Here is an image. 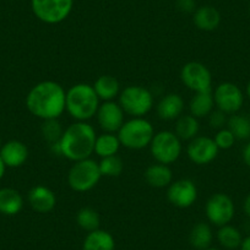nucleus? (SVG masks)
<instances>
[{
	"mask_svg": "<svg viewBox=\"0 0 250 250\" xmlns=\"http://www.w3.org/2000/svg\"><path fill=\"white\" fill-rule=\"evenodd\" d=\"M180 139L172 131L163 130L155 134L150 144L151 153L157 163L170 165L179 158L182 153V143Z\"/></svg>",
	"mask_w": 250,
	"mask_h": 250,
	"instance_id": "6e6552de",
	"label": "nucleus"
},
{
	"mask_svg": "<svg viewBox=\"0 0 250 250\" xmlns=\"http://www.w3.org/2000/svg\"><path fill=\"white\" fill-rule=\"evenodd\" d=\"M100 98L93 86L88 83H78L66 92V107L69 114L79 122H86L97 113Z\"/></svg>",
	"mask_w": 250,
	"mask_h": 250,
	"instance_id": "7ed1b4c3",
	"label": "nucleus"
},
{
	"mask_svg": "<svg viewBox=\"0 0 250 250\" xmlns=\"http://www.w3.org/2000/svg\"><path fill=\"white\" fill-rule=\"evenodd\" d=\"M155 136L153 126L144 118H133L124 122L118 131L120 144L130 150H141L148 146Z\"/></svg>",
	"mask_w": 250,
	"mask_h": 250,
	"instance_id": "20e7f679",
	"label": "nucleus"
},
{
	"mask_svg": "<svg viewBox=\"0 0 250 250\" xmlns=\"http://www.w3.org/2000/svg\"><path fill=\"white\" fill-rule=\"evenodd\" d=\"M101 177L102 174L98 163L91 158H86L74 163L69 170L68 183L74 191L85 193L98 184Z\"/></svg>",
	"mask_w": 250,
	"mask_h": 250,
	"instance_id": "39448f33",
	"label": "nucleus"
},
{
	"mask_svg": "<svg viewBox=\"0 0 250 250\" xmlns=\"http://www.w3.org/2000/svg\"><path fill=\"white\" fill-rule=\"evenodd\" d=\"M220 148L216 145L215 140L208 136H196L190 140L188 145V157L195 165L203 166L212 162L218 155Z\"/></svg>",
	"mask_w": 250,
	"mask_h": 250,
	"instance_id": "f8f14e48",
	"label": "nucleus"
},
{
	"mask_svg": "<svg viewBox=\"0 0 250 250\" xmlns=\"http://www.w3.org/2000/svg\"><path fill=\"white\" fill-rule=\"evenodd\" d=\"M217 239L226 249H237L242 244V234L235 227L226 225L220 227L217 232Z\"/></svg>",
	"mask_w": 250,
	"mask_h": 250,
	"instance_id": "cd10ccee",
	"label": "nucleus"
},
{
	"mask_svg": "<svg viewBox=\"0 0 250 250\" xmlns=\"http://www.w3.org/2000/svg\"><path fill=\"white\" fill-rule=\"evenodd\" d=\"M215 101H213L212 90L196 92L195 96L191 98L189 109L190 114L195 118H203L210 114L213 110Z\"/></svg>",
	"mask_w": 250,
	"mask_h": 250,
	"instance_id": "4be33fe9",
	"label": "nucleus"
},
{
	"mask_svg": "<svg viewBox=\"0 0 250 250\" xmlns=\"http://www.w3.org/2000/svg\"><path fill=\"white\" fill-rule=\"evenodd\" d=\"M226 122H227V119H226V113H223L222 110H212L208 114V123H210L211 128L221 129L226 124Z\"/></svg>",
	"mask_w": 250,
	"mask_h": 250,
	"instance_id": "473e14b6",
	"label": "nucleus"
},
{
	"mask_svg": "<svg viewBox=\"0 0 250 250\" xmlns=\"http://www.w3.org/2000/svg\"><path fill=\"white\" fill-rule=\"evenodd\" d=\"M247 95H248V97L250 98V83H248V86H247Z\"/></svg>",
	"mask_w": 250,
	"mask_h": 250,
	"instance_id": "58836bf2",
	"label": "nucleus"
},
{
	"mask_svg": "<svg viewBox=\"0 0 250 250\" xmlns=\"http://www.w3.org/2000/svg\"><path fill=\"white\" fill-rule=\"evenodd\" d=\"M184 110V100L177 93L165 96L157 104V114L163 120H174Z\"/></svg>",
	"mask_w": 250,
	"mask_h": 250,
	"instance_id": "f3484780",
	"label": "nucleus"
},
{
	"mask_svg": "<svg viewBox=\"0 0 250 250\" xmlns=\"http://www.w3.org/2000/svg\"><path fill=\"white\" fill-rule=\"evenodd\" d=\"M96 115H97L98 124L105 133L114 134L115 131H119L122 125L124 124V110L120 104L113 101L100 104Z\"/></svg>",
	"mask_w": 250,
	"mask_h": 250,
	"instance_id": "4468645a",
	"label": "nucleus"
},
{
	"mask_svg": "<svg viewBox=\"0 0 250 250\" xmlns=\"http://www.w3.org/2000/svg\"><path fill=\"white\" fill-rule=\"evenodd\" d=\"M205 212L206 217L212 225L222 227L232 221L234 216V204L226 194H213L206 203Z\"/></svg>",
	"mask_w": 250,
	"mask_h": 250,
	"instance_id": "1a4fd4ad",
	"label": "nucleus"
},
{
	"mask_svg": "<svg viewBox=\"0 0 250 250\" xmlns=\"http://www.w3.org/2000/svg\"><path fill=\"white\" fill-rule=\"evenodd\" d=\"M167 198L168 201L177 208H190L198 199V189L193 180L179 179L169 184Z\"/></svg>",
	"mask_w": 250,
	"mask_h": 250,
	"instance_id": "ddd939ff",
	"label": "nucleus"
},
{
	"mask_svg": "<svg viewBox=\"0 0 250 250\" xmlns=\"http://www.w3.org/2000/svg\"><path fill=\"white\" fill-rule=\"evenodd\" d=\"M180 79L189 90L194 91L195 93L211 90L212 76H211L210 70L203 62H187L180 71Z\"/></svg>",
	"mask_w": 250,
	"mask_h": 250,
	"instance_id": "9d476101",
	"label": "nucleus"
},
{
	"mask_svg": "<svg viewBox=\"0 0 250 250\" xmlns=\"http://www.w3.org/2000/svg\"><path fill=\"white\" fill-rule=\"evenodd\" d=\"M76 223L79 227L90 233L100 228L101 218L97 211L92 208H83L76 213Z\"/></svg>",
	"mask_w": 250,
	"mask_h": 250,
	"instance_id": "bb28decb",
	"label": "nucleus"
},
{
	"mask_svg": "<svg viewBox=\"0 0 250 250\" xmlns=\"http://www.w3.org/2000/svg\"><path fill=\"white\" fill-rule=\"evenodd\" d=\"M244 211L245 213L250 217V194L247 196V199H245L244 201Z\"/></svg>",
	"mask_w": 250,
	"mask_h": 250,
	"instance_id": "e433bc0d",
	"label": "nucleus"
},
{
	"mask_svg": "<svg viewBox=\"0 0 250 250\" xmlns=\"http://www.w3.org/2000/svg\"><path fill=\"white\" fill-rule=\"evenodd\" d=\"M96 131L86 122H76L69 125L59 141L60 155L68 160L81 161L90 158L95 152Z\"/></svg>",
	"mask_w": 250,
	"mask_h": 250,
	"instance_id": "f03ea898",
	"label": "nucleus"
},
{
	"mask_svg": "<svg viewBox=\"0 0 250 250\" xmlns=\"http://www.w3.org/2000/svg\"><path fill=\"white\" fill-rule=\"evenodd\" d=\"M213 101L220 110L226 114H234L242 108L244 97L237 85L232 83H223L216 87Z\"/></svg>",
	"mask_w": 250,
	"mask_h": 250,
	"instance_id": "9b49d317",
	"label": "nucleus"
},
{
	"mask_svg": "<svg viewBox=\"0 0 250 250\" xmlns=\"http://www.w3.org/2000/svg\"><path fill=\"white\" fill-rule=\"evenodd\" d=\"M120 145L122 144L118 136H115L113 133H104L96 139L95 153L102 158L114 156L119 151Z\"/></svg>",
	"mask_w": 250,
	"mask_h": 250,
	"instance_id": "393cba45",
	"label": "nucleus"
},
{
	"mask_svg": "<svg viewBox=\"0 0 250 250\" xmlns=\"http://www.w3.org/2000/svg\"><path fill=\"white\" fill-rule=\"evenodd\" d=\"M1 146L3 145H1V139H0V147H1Z\"/></svg>",
	"mask_w": 250,
	"mask_h": 250,
	"instance_id": "a19ab883",
	"label": "nucleus"
},
{
	"mask_svg": "<svg viewBox=\"0 0 250 250\" xmlns=\"http://www.w3.org/2000/svg\"><path fill=\"white\" fill-rule=\"evenodd\" d=\"M115 240L109 232L96 229L86 235L83 244V250H114Z\"/></svg>",
	"mask_w": 250,
	"mask_h": 250,
	"instance_id": "aec40b11",
	"label": "nucleus"
},
{
	"mask_svg": "<svg viewBox=\"0 0 250 250\" xmlns=\"http://www.w3.org/2000/svg\"><path fill=\"white\" fill-rule=\"evenodd\" d=\"M240 249L242 250H250V235L247 237L245 239L242 240V244H240Z\"/></svg>",
	"mask_w": 250,
	"mask_h": 250,
	"instance_id": "c9c22d12",
	"label": "nucleus"
},
{
	"mask_svg": "<svg viewBox=\"0 0 250 250\" xmlns=\"http://www.w3.org/2000/svg\"><path fill=\"white\" fill-rule=\"evenodd\" d=\"M212 239V229H211V227L208 223L204 222H200L194 226L190 234H189V242L198 250H204L210 248Z\"/></svg>",
	"mask_w": 250,
	"mask_h": 250,
	"instance_id": "b1692460",
	"label": "nucleus"
},
{
	"mask_svg": "<svg viewBox=\"0 0 250 250\" xmlns=\"http://www.w3.org/2000/svg\"><path fill=\"white\" fill-rule=\"evenodd\" d=\"M5 169H6L5 163L3 162V160H1V157H0V179L4 177V174H5Z\"/></svg>",
	"mask_w": 250,
	"mask_h": 250,
	"instance_id": "4c0bfd02",
	"label": "nucleus"
},
{
	"mask_svg": "<svg viewBox=\"0 0 250 250\" xmlns=\"http://www.w3.org/2000/svg\"><path fill=\"white\" fill-rule=\"evenodd\" d=\"M119 104L126 114L143 118L152 109L153 96L143 86H128L120 93Z\"/></svg>",
	"mask_w": 250,
	"mask_h": 250,
	"instance_id": "423d86ee",
	"label": "nucleus"
},
{
	"mask_svg": "<svg viewBox=\"0 0 250 250\" xmlns=\"http://www.w3.org/2000/svg\"><path fill=\"white\" fill-rule=\"evenodd\" d=\"M249 120H250V117H249Z\"/></svg>",
	"mask_w": 250,
	"mask_h": 250,
	"instance_id": "79ce46f5",
	"label": "nucleus"
},
{
	"mask_svg": "<svg viewBox=\"0 0 250 250\" xmlns=\"http://www.w3.org/2000/svg\"><path fill=\"white\" fill-rule=\"evenodd\" d=\"M74 0H31L36 18L48 25L62 22L73 10Z\"/></svg>",
	"mask_w": 250,
	"mask_h": 250,
	"instance_id": "0eeeda50",
	"label": "nucleus"
},
{
	"mask_svg": "<svg viewBox=\"0 0 250 250\" xmlns=\"http://www.w3.org/2000/svg\"><path fill=\"white\" fill-rule=\"evenodd\" d=\"M31 114L43 120L58 119L66 107V92L55 81H42L31 88L26 97Z\"/></svg>",
	"mask_w": 250,
	"mask_h": 250,
	"instance_id": "f257e3e1",
	"label": "nucleus"
},
{
	"mask_svg": "<svg viewBox=\"0 0 250 250\" xmlns=\"http://www.w3.org/2000/svg\"><path fill=\"white\" fill-rule=\"evenodd\" d=\"M93 88H95L96 93H97L98 98L104 102L108 101H113L119 93V81L112 75H102L95 81L93 83Z\"/></svg>",
	"mask_w": 250,
	"mask_h": 250,
	"instance_id": "5701e85b",
	"label": "nucleus"
},
{
	"mask_svg": "<svg viewBox=\"0 0 250 250\" xmlns=\"http://www.w3.org/2000/svg\"><path fill=\"white\" fill-rule=\"evenodd\" d=\"M228 130L234 135L235 139H244L250 138V120L249 118L244 115H232L227 120Z\"/></svg>",
	"mask_w": 250,
	"mask_h": 250,
	"instance_id": "c85d7f7f",
	"label": "nucleus"
},
{
	"mask_svg": "<svg viewBox=\"0 0 250 250\" xmlns=\"http://www.w3.org/2000/svg\"><path fill=\"white\" fill-rule=\"evenodd\" d=\"M215 143L220 150H228L234 145L235 138L228 129H221L215 136Z\"/></svg>",
	"mask_w": 250,
	"mask_h": 250,
	"instance_id": "2f4dec72",
	"label": "nucleus"
},
{
	"mask_svg": "<svg viewBox=\"0 0 250 250\" xmlns=\"http://www.w3.org/2000/svg\"><path fill=\"white\" fill-rule=\"evenodd\" d=\"M177 8L182 13H193L195 11V0H177Z\"/></svg>",
	"mask_w": 250,
	"mask_h": 250,
	"instance_id": "72a5a7b5",
	"label": "nucleus"
},
{
	"mask_svg": "<svg viewBox=\"0 0 250 250\" xmlns=\"http://www.w3.org/2000/svg\"><path fill=\"white\" fill-rule=\"evenodd\" d=\"M28 203L31 208L40 213L50 212L57 205V196L44 185L33 187L28 193Z\"/></svg>",
	"mask_w": 250,
	"mask_h": 250,
	"instance_id": "dca6fc26",
	"label": "nucleus"
},
{
	"mask_svg": "<svg viewBox=\"0 0 250 250\" xmlns=\"http://www.w3.org/2000/svg\"><path fill=\"white\" fill-rule=\"evenodd\" d=\"M62 125L58 122V119H47L42 124V135L45 141L53 145V144L59 143L62 139Z\"/></svg>",
	"mask_w": 250,
	"mask_h": 250,
	"instance_id": "7c9ffc66",
	"label": "nucleus"
},
{
	"mask_svg": "<svg viewBox=\"0 0 250 250\" xmlns=\"http://www.w3.org/2000/svg\"><path fill=\"white\" fill-rule=\"evenodd\" d=\"M0 157L6 167H21L28 158V148L19 140H10L0 147Z\"/></svg>",
	"mask_w": 250,
	"mask_h": 250,
	"instance_id": "2eb2a0df",
	"label": "nucleus"
},
{
	"mask_svg": "<svg viewBox=\"0 0 250 250\" xmlns=\"http://www.w3.org/2000/svg\"><path fill=\"white\" fill-rule=\"evenodd\" d=\"M243 158H244L245 165H248L250 167V143L245 146L244 151H243Z\"/></svg>",
	"mask_w": 250,
	"mask_h": 250,
	"instance_id": "f704fd0d",
	"label": "nucleus"
},
{
	"mask_svg": "<svg viewBox=\"0 0 250 250\" xmlns=\"http://www.w3.org/2000/svg\"><path fill=\"white\" fill-rule=\"evenodd\" d=\"M199 133L198 118L189 115H180L175 124V135L180 140H193Z\"/></svg>",
	"mask_w": 250,
	"mask_h": 250,
	"instance_id": "a878e982",
	"label": "nucleus"
},
{
	"mask_svg": "<svg viewBox=\"0 0 250 250\" xmlns=\"http://www.w3.org/2000/svg\"><path fill=\"white\" fill-rule=\"evenodd\" d=\"M194 23L201 31H213L221 22V14L213 6H201L194 11Z\"/></svg>",
	"mask_w": 250,
	"mask_h": 250,
	"instance_id": "6ab92c4d",
	"label": "nucleus"
},
{
	"mask_svg": "<svg viewBox=\"0 0 250 250\" xmlns=\"http://www.w3.org/2000/svg\"><path fill=\"white\" fill-rule=\"evenodd\" d=\"M145 179L151 187L165 188L172 183L173 174L170 168L167 165L156 163L150 166L145 172Z\"/></svg>",
	"mask_w": 250,
	"mask_h": 250,
	"instance_id": "412c9836",
	"label": "nucleus"
},
{
	"mask_svg": "<svg viewBox=\"0 0 250 250\" xmlns=\"http://www.w3.org/2000/svg\"><path fill=\"white\" fill-rule=\"evenodd\" d=\"M23 199L21 194L13 188L0 189V213L5 216H15L22 210Z\"/></svg>",
	"mask_w": 250,
	"mask_h": 250,
	"instance_id": "a211bd4d",
	"label": "nucleus"
},
{
	"mask_svg": "<svg viewBox=\"0 0 250 250\" xmlns=\"http://www.w3.org/2000/svg\"><path fill=\"white\" fill-rule=\"evenodd\" d=\"M204 250H218V249H216V248H208V249H204Z\"/></svg>",
	"mask_w": 250,
	"mask_h": 250,
	"instance_id": "ea45409f",
	"label": "nucleus"
},
{
	"mask_svg": "<svg viewBox=\"0 0 250 250\" xmlns=\"http://www.w3.org/2000/svg\"><path fill=\"white\" fill-rule=\"evenodd\" d=\"M98 166H100L101 174L105 177H119L124 169L123 160L117 155L102 158Z\"/></svg>",
	"mask_w": 250,
	"mask_h": 250,
	"instance_id": "c756f323",
	"label": "nucleus"
}]
</instances>
